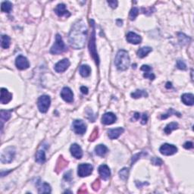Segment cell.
Returning a JSON list of instances; mask_svg holds the SVG:
<instances>
[{"mask_svg":"<svg viewBox=\"0 0 194 194\" xmlns=\"http://www.w3.org/2000/svg\"><path fill=\"white\" fill-rule=\"evenodd\" d=\"M12 99V94L9 93L6 88L1 89V96H0V103L2 104H7L9 103Z\"/></svg>","mask_w":194,"mask_h":194,"instance_id":"17","label":"cell"},{"mask_svg":"<svg viewBox=\"0 0 194 194\" xmlns=\"http://www.w3.org/2000/svg\"><path fill=\"white\" fill-rule=\"evenodd\" d=\"M90 24L92 26V33L90 35V39L89 43V50L90 52V55L93 57V59L95 60L96 65H99V59L98 53L96 50V31H95V22L93 20H90Z\"/></svg>","mask_w":194,"mask_h":194,"instance_id":"3","label":"cell"},{"mask_svg":"<svg viewBox=\"0 0 194 194\" xmlns=\"http://www.w3.org/2000/svg\"><path fill=\"white\" fill-rule=\"evenodd\" d=\"M166 87L167 88H171V87H172V83L167 82V84H166Z\"/></svg>","mask_w":194,"mask_h":194,"instance_id":"46","label":"cell"},{"mask_svg":"<svg viewBox=\"0 0 194 194\" xmlns=\"http://www.w3.org/2000/svg\"><path fill=\"white\" fill-rule=\"evenodd\" d=\"M109 149L105 145L103 144H100L96 146L95 148V152H96V154L99 156H104L107 153H108Z\"/></svg>","mask_w":194,"mask_h":194,"instance_id":"23","label":"cell"},{"mask_svg":"<svg viewBox=\"0 0 194 194\" xmlns=\"http://www.w3.org/2000/svg\"><path fill=\"white\" fill-rule=\"evenodd\" d=\"M11 112H12V111H6V110H1V112H0V119H1L2 130L4 123L8 121L10 118H11Z\"/></svg>","mask_w":194,"mask_h":194,"instance_id":"22","label":"cell"},{"mask_svg":"<svg viewBox=\"0 0 194 194\" xmlns=\"http://www.w3.org/2000/svg\"><path fill=\"white\" fill-rule=\"evenodd\" d=\"M38 192L39 193H51L50 186L47 183H40L38 185Z\"/></svg>","mask_w":194,"mask_h":194,"instance_id":"25","label":"cell"},{"mask_svg":"<svg viewBox=\"0 0 194 194\" xmlns=\"http://www.w3.org/2000/svg\"><path fill=\"white\" fill-rule=\"evenodd\" d=\"M181 100L185 105H193L194 103V96L192 93H184L181 96Z\"/></svg>","mask_w":194,"mask_h":194,"instance_id":"21","label":"cell"},{"mask_svg":"<svg viewBox=\"0 0 194 194\" xmlns=\"http://www.w3.org/2000/svg\"><path fill=\"white\" fill-rule=\"evenodd\" d=\"M161 154L164 156H172L177 152V148L172 144L165 143L159 149Z\"/></svg>","mask_w":194,"mask_h":194,"instance_id":"8","label":"cell"},{"mask_svg":"<svg viewBox=\"0 0 194 194\" xmlns=\"http://www.w3.org/2000/svg\"><path fill=\"white\" fill-rule=\"evenodd\" d=\"M145 73H144L143 75V77H146V78H149V80H153L155 79V75L154 74L152 73V70H147V71H144Z\"/></svg>","mask_w":194,"mask_h":194,"instance_id":"36","label":"cell"},{"mask_svg":"<svg viewBox=\"0 0 194 194\" xmlns=\"http://www.w3.org/2000/svg\"><path fill=\"white\" fill-rule=\"evenodd\" d=\"M11 44L10 37L7 35H2L1 36V46L3 49H8Z\"/></svg>","mask_w":194,"mask_h":194,"instance_id":"28","label":"cell"},{"mask_svg":"<svg viewBox=\"0 0 194 194\" xmlns=\"http://www.w3.org/2000/svg\"><path fill=\"white\" fill-rule=\"evenodd\" d=\"M99 174L104 181H107L111 176L110 169L106 165H102L99 167Z\"/></svg>","mask_w":194,"mask_h":194,"instance_id":"15","label":"cell"},{"mask_svg":"<svg viewBox=\"0 0 194 194\" xmlns=\"http://www.w3.org/2000/svg\"><path fill=\"white\" fill-rule=\"evenodd\" d=\"M15 156V149L12 146L6 148L2 153L1 155V162L2 163H11L13 161Z\"/></svg>","mask_w":194,"mask_h":194,"instance_id":"6","label":"cell"},{"mask_svg":"<svg viewBox=\"0 0 194 194\" xmlns=\"http://www.w3.org/2000/svg\"><path fill=\"white\" fill-rule=\"evenodd\" d=\"M61 96L67 103H72L74 101L73 92L69 87H64L61 92Z\"/></svg>","mask_w":194,"mask_h":194,"instance_id":"12","label":"cell"},{"mask_svg":"<svg viewBox=\"0 0 194 194\" xmlns=\"http://www.w3.org/2000/svg\"><path fill=\"white\" fill-rule=\"evenodd\" d=\"M140 113H138V112H136V113L134 114V115H133V119H132V120L133 121H137V120H138L139 119H140Z\"/></svg>","mask_w":194,"mask_h":194,"instance_id":"45","label":"cell"},{"mask_svg":"<svg viewBox=\"0 0 194 194\" xmlns=\"http://www.w3.org/2000/svg\"><path fill=\"white\" fill-rule=\"evenodd\" d=\"M139 14V8H137V7H133L132 8V9L130 10V19L131 21H134L137 17V15Z\"/></svg>","mask_w":194,"mask_h":194,"instance_id":"33","label":"cell"},{"mask_svg":"<svg viewBox=\"0 0 194 194\" xmlns=\"http://www.w3.org/2000/svg\"><path fill=\"white\" fill-rule=\"evenodd\" d=\"M178 128V124L176 122H172L170 124H168L165 127V132L166 134H170L172 132V130H176Z\"/></svg>","mask_w":194,"mask_h":194,"instance_id":"31","label":"cell"},{"mask_svg":"<svg viewBox=\"0 0 194 194\" xmlns=\"http://www.w3.org/2000/svg\"><path fill=\"white\" fill-rule=\"evenodd\" d=\"M147 120H148L147 114H146V113L143 114L142 120H141V124H146V122H147Z\"/></svg>","mask_w":194,"mask_h":194,"instance_id":"42","label":"cell"},{"mask_svg":"<svg viewBox=\"0 0 194 194\" xmlns=\"http://www.w3.org/2000/svg\"><path fill=\"white\" fill-rule=\"evenodd\" d=\"M70 63L69 60L65 59L61 61H59L56 65H55V70L58 73H62L68 68V67L70 66Z\"/></svg>","mask_w":194,"mask_h":194,"instance_id":"11","label":"cell"},{"mask_svg":"<svg viewBox=\"0 0 194 194\" xmlns=\"http://www.w3.org/2000/svg\"><path fill=\"white\" fill-rule=\"evenodd\" d=\"M15 65L18 69L25 70L30 67V63L27 59L23 56H18L15 60Z\"/></svg>","mask_w":194,"mask_h":194,"instance_id":"10","label":"cell"},{"mask_svg":"<svg viewBox=\"0 0 194 194\" xmlns=\"http://www.w3.org/2000/svg\"><path fill=\"white\" fill-rule=\"evenodd\" d=\"M70 152L71 155L77 159H80L83 156V150L81 147L78 144L74 143L72 144L70 148Z\"/></svg>","mask_w":194,"mask_h":194,"instance_id":"16","label":"cell"},{"mask_svg":"<svg viewBox=\"0 0 194 194\" xmlns=\"http://www.w3.org/2000/svg\"><path fill=\"white\" fill-rule=\"evenodd\" d=\"M117 120L115 114L112 112H107L104 114L103 118H102V122L105 125H110L114 124Z\"/></svg>","mask_w":194,"mask_h":194,"instance_id":"14","label":"cell"},{"mask_svg":"<svg viewBox=\"0 0 194 194\" xmlns=\"http://www.w3.org/2000/svg\"><path fill=\"white\" fill-rule=\"evenodd\" d=\"M51 104V99L49 96L46 95H43V96H40L37 101V105L38 109L40 112L42 113H46L47 112L49 107H50Z\"/></svg>","mask_w":194,"mask_h":194,"instance_id":"5","label":"cell"},{"mask_svg":"<svg viewBox=\"0 0 194 194\" xmlns=\"http://www.w3.org/2000/svg\"><path fill=\"white\" fill-rule=\"evenodd\" d=\"M55 12L59 17H69L70 13L68 10L66 9V6L65 4H59L56 8H55Z\"/></svg>","mask_w":194,"mask_h":194,"instance_id":"19","label":"cell"},{"mask_svg":"<svg viewBox=\"0 0 194 194\" xmlns=\"http://www.w3.org/2000/svg\"><path fill=\"white\" fill-rule=\"evenodd\" d=\"M74 131L77 134H84L86 130V125L82 120H75L72 124Z\"/></svg>","mask_w":194,"mask_h":194,"instance_id":"9","label":"cell"},{"mask_svg":"<svg viewBox=\"0 0 194 194\" xmlns=\"http://www.w3.org/2000/svg\"><path fill=\"white\" fill-rule=\"evenodd\" d=\"M124 131V128H122L110 129L109 130H108V136L111 140H115V139L119 138L120 136L121 135V133H123Z\"/></svg>","mask_w":194,"mask_h":194,"instance_id":"20","label":"cell"},{"mask_svg":"<svg viewBox=\"0 0 194 194\" xmlns=\"http://www.w3.org/2000/svg\"><path fill=\"white\" fill-rule=\"evenodd\" d=\"M80 91L81 93H84V94H87L88 93V89L87 87H86V86H81L80 87Z\"/></svg>","mask_w":194,"mask_h":194,"instance_id":"44","label":"cell"},{"mask_svg":"<svg viewBox=\"0 0 194 194\" xmlns=\"http://www.w3.org/2000/svg\"><path fill=\"white\" fill-rule=\"evenodd\" d=\"M107 2H108V4L111 7H112V8H117V6H118V2L117 1H108Z\"/></svg>","mask_w":194,"mask_h":194,"instance_id":"41","label":"cell"},{"mask_svg":"<svg viewBox=\"0 0 194 194\" xmlns=\"http://www.w3.org/2000/svg\"><path fill=\"white\" fill-rule=\"evenodd\" d=\"M152 162H153V165H162V164H163V162H162V160L160 158H156V157H154V158H152Z\"/></svg>","mask_w":194,"mask_h":194,"instance_id":"38","label":"cell"},{"mask_svg":"<svg viewBox=\"0 0 194 194\" xmlns=\"http://www.w3.org/2000/svg\"><path fill=\"white\" fill-rule=\"evenodd\" d=\"M12 3L8 1L2 2L1 5V10L2 12H7V13H10L12 10Z\"/></svg>","mask_w":194,"mask_h":194,"instance_id":"29","label":"cell"},{"mask_svg":"<svg viewBox=\"0 0 194 194\" xmlns=\"http://www.w3.org/2000/svg\"><path fill=\"white\" fill-rule=\"evenodd\" d=\"M127 41L131 44H135V45H137V44L141 43L142 38H141L140 35L137 34L136 33L129 32L128 34H127Z\"/></svg>","mask_w":194,"mask_h":194,"instance_id":"18","label":"cell"},{"mask_svg":"<svg viewBox=\"0 0 194 194\" xmlns=\"http://www.w3.org/2000/svg\"><path fill=\"white\" fill-rule=\"evenodd\" d=\"M77 193H87V190H86V187L85 185H84V186L81 187L78 190V191H77Z\"/></svg>","mask_w":194,"mask_h":194,"instance_id":"43","label":"cell"},{"mask_svg":"<svg viewBox=\"0 0 194 194\" xmlns=\"http://www.w3.org/2000/svg\"><path fill=\"white\" fill-rule=\"evenodd\" d=\"M119 174L121 179L127 180V178L128 177V174H129V169L128 167H124V168L120 171Z\"/></svg>","mask_w":194,"mask_h":194,"instance_id":"32","label":"cell"},{"mask_svg":"<svg viewBox=\"0 0 194 194\" xmlns=\"http://www.w3.org/2000/svg\"><path fill=\"white\" fill-rule=\"evenodd\" d=\"M130 62V61L128 52L124 49L119 50L114 59V64L118 69L120 70H127L129 67Z\"/></svg>","mask_w":194,"mask_h":194,"instance_id":"2","label":"cell"},{"mask_svg":"<svg viewBox=\"0 0 194 194\" xmlns=\"http://www.w3.org/2000/svg\"><path fill=\"white\" fill-rule=\"evenodd\" d=\"M68 162L63 156H59V158H58L57 162H56V168H55V172L57 174H59L60 172H62L63 170L68 166Z\"/></svg>","mask_w":194,"mask_h":194,"instance_id":"13","label":"cell"},{"mask_svg":"<svg viewBox=\"0 0 194 194\" xmlns=\"http://www.w3.org/2000/svg\"><path fill=\"white\" fill-rule=\"evenodd\" d=\"M36 161L39 164H43L46 162V153L44 149H40L36 153Z\"/></svg>","mask_w":194,"mask_h":194,"instance_id":"27","label":"cell"},{"mask_svg":"<svg viewBox=\"0 0 194 194\" xmlns=\"http://www.w3.org/2000/svg\"><path fill=\"white\" fill-rule=\"evenodd\" d=\"M172 114H177L178 117H180V116H181V114L178 113V112H175V111H174L173 109H169V110H168V113H167V114H163V115H162V117H161V119H166L167 118H168L169 116L172 115Z\"/></svg>","mask_w":194,"mask_h":194,"instance_id":"35","label":"cell"},{"mask_svg":"<svg viewBox=\"0 0 194 194\" xmlns=\"http://www.w3.org/2000/svg\"><path fill=\"white\" fill-rule=\"evenodd\" d=\"M79 72H80V75L84 77H89L91 73V68L89 65H83L80 67V69H79Z\"/></svg>","mask_w":194,"mask_h":194,"instance_id":"24","label":"cell"},{"mask_svg":"<svg viewBox=\"0 0 194 194\" xmlns=\"http://www.w3.org/2000/svg\"><path fill=\"white\" fill-rule=\"evenodd\" d=\"M87 27L83 20L76 22L72 26L69 33V43L71 47L75 49H81L86 43Z\"/></svg>","mask_w":194,"mask_h":194,"instance_id":"1","label":"cell"},{"mask_svg":"<svg viewBox=\"0 0 194 194\" xmlns=\"http://www.w3.org/2000/svg\"><path fill=\"white\" fill-rule=\"evenodd\" d=\"M183 147L187 149H192L193 147V144L192 142H186L184 144H183Z\"/></svg>","mask_w":194,"mask_h":194,"instance_id":"40","label":"cell"},{"mask_svg":"<svg viewBox=\"0 0 194 194\" xmlns=\"http://www.w3.org/2000/svg\"><path fill=\"white\" fill-rule=\"evenodd\" d=\"M148 93L145 90H137L131 93V97L134 99H139L141 97H147Z\"/></svg>","mask_w":194,"mask_h":194,"instance_id":"30","label":"cell"},{"mask_svg":"<svg viewBox=\"0 0 194 194\" xmlns=\"http://www.w3.org/2000/svg\"><path fill=\"white\" fill-rule=\"evenodd\" d=\"M177 67L181 70H186L187 65L184 63V61H181V60H178L177 61Z\"/></svg>","mask_w":194,"mask_h":194,"instance_id":"37","label":"cell"},{"mask_svg":"<svg viewBox=\"0 0 194 194\" xmlns=\"http://www.w3.org/2000/svg\"><path fill=\"white\" fill-rule=\"evenodd\" d=\"M100 185H101V183H100V181L99 179H97L93 183V184H92V187H93V189L95 190V191H97V190H99V189L100 188Z\"/></svg>","mask_w":194,"mask_h":194,"instance_id":"39","label":"cell"},{"mask_svg":"<svg viewBox=\"0 0 194 194\" xmlns=\"http://www.w3.org/2000/svg\"><path fill=\"white\" fill-rule=\"evenodd\" d=\"M98 135H99V129L97 128H95V129L93 130V132H92L91 135L90 136L89 140L90 141V142H93V141L96 140V139L98 137Z\"/></svg>","mask_w":194,"mask_h":194,"instance_id":"34","label":"cell"},{"mask_svg":"<svg viewBox=\"0 0 194 194\" xmlns=\"http://www.w3.org/2000/svg\"><path fill=\"white\" fill-rule=\"evenodd\" d=\"M152 50H153V49H152L151 47L149 46L142 47V48H140L138 51H137V56H138L139 58L143 59V58L146 57L149 52H152Z\"/></svg>","mask_w":194,"mask_h":194,"instance_id":"26","label":"cell"},{"mask_svg":"<svg viewBox=\"0 0 194 194\" xmlns=\"http://www.w3.org/2000/svg\"><path fill=\"white\" fill-rule=\"evenodd\" d=\"M93 169L90 164H80L77 167V174L81 177H87L92 174Z\"/></svg>","mask_w":194,"mask_h":194,"instance_id":"7","label":"cell"},{"mask_svg":"<svg viewBox=\"0 0 194 194\" xmlns=\"http://www.w3.org/2000/svg\"><path fill=\"white\" fill-rule=\"evenodd\" d=\"M68 49L63 41L62 38L59 34H56V42L50 49V52L53 55H59L63 53Z\"/></svg>","mask_w":194,"mask_h":194,"instance_id":"4","label":"cell"}]
</instances>
